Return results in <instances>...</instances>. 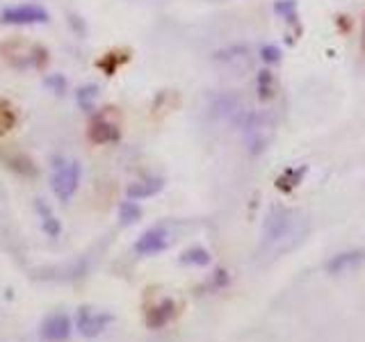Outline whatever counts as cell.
<instances>
[{"label":"cell","instance_id":"cell-11","mask_svg":"<svg viewBox=\"0 0 365 342\" xmlns=\"http://www.w3.org/2000/svg\"><path fill=\"white\" fill-rule=\"evenodd\" d=\"M365 262V251H345L338 253L327 262V272L331 277H340V274H349Z\"/></svg>","mask_w":365,"mask_h":342},{"label":"cell","instance_id":"cell-8","mask_svg":"<svg viewBox=\"0 0 365 342\" xmlns=\"http://www.w3.org/2000/svg\"><path fill=\"white\" fill-rule=\"evenodd\" d=\"M169 230L165 226H153L139 235V240L135 242V251L139 256H156V253H163L169 247Z\"/></svg>","mask_w":365,"mask_h":342},{"label":"cell","instance_id":"cell-6","mask_svg":"<svg viewBox=\"0 0 365 342\" xmlns=\"http://www.w3.org/2000/svg\"><path fill=\"white\" fill-rule=\"evenodd\" d=\"M0 21L7 26H39L48 23L50 14L46 7L37 3H21V5H9L0 12Z\"/></svg>","mask_w":365,"mask_h":342},{"label":"cell","instance_id":"cell-1","mask_svg":"<svg viewBox=\"0 0 365 342\" xmlns=\"http://www.w3.org/2000/svg\"><path fill=\"white\" fill-rule=\"evenodd\" d=\"M306 235V217L295 208L276 205L267 213L263 222L261 245L267 251H288L304 240Z\"/></svg>","mask_w":365,"mask_h":342},{"label":"cell","instance_id":"cell-4","mask_svg":"<svg viewBox=\"0 0 365 342\" xmlns=\"http://www.w3.org/2000/svg\"><path fill=\"white\" fill-rule=\"evenodd\" d=\"M242 132H244V144L249 149L251 156L263 153L272 141V124L261 114H244L242 117Z\"/></svg>","mask_w":365,"mask_h":342},{"label":"cell","instance_id":"cell-17","mask_svg":"<svg viewBox=\"0 0 365 342\" xmlns=\"http://www.w3.org/2000/svg\"><path fill=\"white\" fill-rule=\"evenodd\" d=\"M274 90H276V82H274L272 71H261L258 73V96H261V101H270V98L274 96Z\"/></svg>","mask_w":365,"mask_h":342},{"label":"cell","instance_id":"cell-24","mask_svg":"<svg viewBox=\"0 0 365 342\" xmlns=\"http://www.w3.org/2000/svg\"><path fill=\"white\" fill-rule=\"evenodd\" d=\"M363 50H365V26H363Z\"/></svg>","mask_w":365,"mask_h":342},{"label":"cell","instance_id":"cell-21","mask_svg":"<svg viewBox=\"0 0 365 342\" xmlns=\"http://www.w3.org/2000/svg\"><path fill=\"white\" fill-rule=\"evenodd\" d=\"M14 124V112L9 109V105L5 101H0V132L9 130Z\"/></svg>","mask_w":365,"mask_h":342},{"label":"cell","instance_id":"cell-3","mask_svg":"<svg viewBox=\"0 0 365 342\" xmlns=\"http://www.w3.org/2000/svg\"><path fill=\"white\" fill-rule=\"evenodd\" d=\"M3 53L9 62V66L14 69H35L46 62V50L39 46V43H30V41H9L3 46Z\"/></svg>","mask_w":365,"mask_h":342},{"label":"cell","instance_id":"cell-5","mask_svg":"<svg viewBox=\"0 0 365 342\" xmlns=\"http://www.w3.org/2000/svg\"><path fill=\"white\" fill-rule=\"evenodd\" d=\"M121 135V119L116 107H103L89 124V139L94 144H112Z\"/></svg>","mask_w":365,"mask_h":342},{"label":"cell","instance_id":"cell-9","mask_svg":"<svg viewBox=\"0 0 365 342\" xmlns=\"http://www.w3.org/2000/svg\"><path fill=\"white\" fill-rule=\"evenodd\" d=\"M110 322H112V315L94 311V308H87V306H82L78 311V317H76L78 331L85 338H96L99 333H103V328Z\"/></svg>","mask_w":365,"mask_h":342},{"label":"cell","instance_id":"cell-13","mask_svg":"<svg viewBox=\"0 0 365 342\" xmlns=\"http://www.w3.org/2000/svg\"><path fill=\"white\" fill-rule=\"evenodd\" d=\"M163 178H144V181H137L133 185H128L126 190V198L131 201H144V198H151L156 196L160 190H163Z\"/></svg>","mask_w":365,"mask_h":342},{"label":"cell","instance_id":"cell-22","mask_svg":"<svg viewBox=\"0 0 365 342\" xmlns=\"http://www.w3.org/2000/svg\"><path fill=\"white\" fill-rule=\"evenodd\" d=\"M46 87H50L53 92L55 94H64V90H67V78L64 75H48L46 78Z\"/></svg>","mask_w":365,"mask_h":342},{"label":"cell","instance_id":"cell-15","mask_svg":"<svg viewBox=\"0 0 365 342\" xmlns=\"http://www.w3.org/2000/svg\"><path fill=\"white\" fill-rule=\"evenodd\" d=\"M139 217H142V208L137 205V201H131V198H126V201L119 205V219L121 224H135L139 222Z\"/></svg>","mask_w":365,"mask_h":342},{"label":"cell","instance_id":"cell-18","mask_svg":"<svg viewBox=\"0 0 365 342\" xmlns=\"http://www.w3.org/2000/svg\"><path fill=\"white\" fill-rule=\"evenodd\" d=\"M96 96H99V87H94V85H85V87H80L78 90V94H76V101H78V105L82 107V109H89L94 107V103H96Z\"/></svg>","mask_w":365,"mask_h":342},{"label":"cell","instance_id":"cell-10","mask_svg":"<svg viewBox=\"0 0 365 342\" xmlns=\"http://www.w3.org/2000/svg\"><path fill=\"white\" fill-rule=\"evenodd\" d=\"M71 336V319L67 313H53L41 324V338L48 342H62Z\"/></svg>","mask_w":365,"mask_h":342},{"label":"cell","instance_id":"cell-12","mask_svg":"<svg viewBox=\"0 0 365 342\" xmlns=\"http://www.w3.org/2000/svg\"><path fill=\"white\" fill-rule=\"evenodd\" d=\"M35 210L39 215L41 230H44L48 237H60L62 235V222L58 219V215L53 213V208L48 205L46 198H37V201H35Z\"/></svg>","mask_w":365,"mask_h":342},{"label":"cell","instance_id":"cell-16","mask_svg":"<svg viewBox=\"0 0 365 342\" xmlns=\"http://www.w3.org/2000/svg\"><path fill=\"white\" fill-rule=\"evenodd\" d=\"M180 262L182 264H197V267H206L210 262V253L201 247H195V249H187L185 253L180 256Z\"/></svg>","mask_w":365,"mask_h":342},{"label":"cell","instance_id":"cell-23","mask_svg":"<svg viewBox=\"0 0 365 342\" xmlns=\"http://www.w3.org/2000/svg\"><path fill=\"white\" fill-rule=\"evenodd\" d=\"M261 58L265 64H276V62H281V50H278L276 46H263Z\"/></svg>","mask_w":365,"mask_h":342},{"label":"cell","instance_id":"cell-14","mask_svg":"<svg viewBox=\"0 0 365 342\" xmlns=\"http://www.w3.org/2000/svg\"><path fill=\"white\" fill-rule=\"evenodd\" d=\"M171 315H174V301H163L160 306H156L151 313H148V326H153V328H158V326H165L169 319H171Z\"/></svg>","mask_w":365,"mask_h":342},{"label":"cell","instance_id":"cell-20","mask_svg":"<svg viewBox=\"0 0 365 342\" xmlns=\"http://www.w3.org/2000/svg\"><path fill=\"white\" fill-rule=\"evenodd\" d=\"M304 167H299V169H290L288 173H283L281 178H278V183H276V187L278 190H293V187H297L299 185V181H302V176H304Z\"/></svg>","mask_w":365,"mask_h":342},{"label":"cell","instance_id":"cell-7","mask_svg":"<svg viewBox=\"0 0 365 342\" xmlns=\"http://www.w3.org/2000/svg\"><path fill=\"white\" fill-rule=\"evenodd\" d=\"M212 62L224 71L231 73H244L251 66V50L242 46V43H235V46H227L212 55Z\"/></svg>","mask_w":365,"mask_h":342},{"label":"cell","instance_id":"cell-19","mask_svg":"<svg viewBox=\"0 0 365 342\" xmlns=\"http://www.w3.org/2000/svg\"><path fill=\"white\" fill-rule=\"evenodd\" d=\"M274 12L283 21H297V0H276Z\"/></svg>","mask_w":365,"mask_h":342},{"label":"cell","instance_id":"cell-2","mask_svg":"<svg viewBox=\"0 0 365 342\" xmlns=\"http://www.w3.org/2000/svg\"><path fill=\"white\" fill-rule=\"evenodd\" d=\"M80 176H82V167L78 160H60L55 167H53V176H50L53 194H55L62 203H69L80 187Z\"/></svg>","mask_w":365,"mask_h":342}]
</instances>
